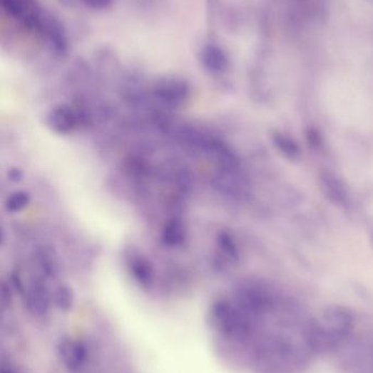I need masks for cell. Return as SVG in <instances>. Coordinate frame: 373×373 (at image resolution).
I'll return each mask as SVG.
<instances>
[{
    "label": "cell",
    "instance_id": "7a4b0ae2",
    "mask_svg": "<svg viewBox=\"0 0 373 373\" xmlns=\"http://www.w3.org/2000/svg\"><path fill=\"white\" fill-rule=\"evenodd\" d=\"M153 94L155 100L168 107L183 105L190 96V87L184 80L178 78H165L155 84Z\"/></svg>",
    "mask_w": 373,
    "mask_h": 373
},
{
    "label": "cell",
    "instance_id": "4fadbf2b",
    "mask_svg": "<svg viewBox=\"0 0 373 373\" xmlns=\"http://www.w3.org/2000/svg\"><path fill=\"white\" fill-rule=\"evenodd\" d=\"M217 245H218L221 252L225 254V257L229 258V259L235 260L237 256H239L237 243L233 241L230 233H219L218 237H217Z\"/></svg>",
    "mask_w": 373,
    "mask_h": 373
},
{
    "label": "cell",
    "instance_id": "5b68a950",
    "mask_svg": "<svg viewBox=\"0 0 373 373\" xmlns=\"http://www.w3.org/2000/svg\"><path fill=\"white\" fill-rule=\"evenodd\" d=\"M24 299L26 310L34 317H43L50 312L53 298L47 287L40 280H34L26 287Z\"/></svg>",
    "mask_w": 373,
    "mask_h": 373
},
{
    "label": "cell",
    "instance_id": "ba28073f",
    "mask_svg": "<svg viewBox=\"0 0 373 373\" xmlns=\"http://www.w3.org/2000/svg\"><path fill=\"white\" fill-rule=\"evenodd\" d=\"M188 239V229L181 219H169L161 231V241L170 248L181 247Z\"/></svg>",
    "mask_w": 373,
    "mask_h": 373
},
{
    "label": "cell",
    "instance_id": "5bb4252c",
    "mask_svg": "<svg viewBox=\"0 0 373 373\" xmlns=\"http://www.w3.org/2000/svg\"><path fill=\"white\" fill-rule=\"evenodd\" d=\"M22 178V174L21 172L19 171V169H11L9 173V179L12 180V182H19L20 179Z\"/></svg>",
    "mask_w": 373,
    "mask_h": 373
},
{
    "label": "cell",
    "instance_id": "8fae6325",
    "mask_svg": "<svg viewBox=\"0 0 373 373\" xmlns=\"http://www.w3.org/2000/svg\"><path fill=\"white\" fill-rule=\"evenodd\" d=\"M272 141L284 155L290 159H296L299 155V147L292 139L284 133L275 132L272 135Z\"/></svg>",
    "mask_w": 373,
    "mask_h": 373
},
{
    "label": "cell",
    "instance_id": "8992f818",
    "mask_svg": "<svg viewBox=\"0 0 373 373\" xmlns=\"http://www.w3.org/2000/svg\"><path fill=\"white\" fill-rule=\"evenodd\" d=\"M323 194L335 206L347 208L350 206V194L343 180L332 173H323L320 177Z\"/></svg>",
    "mask_w": 373,
    "mask_h": 373
},
{
    "label": "cell",
    "instance_id": "9c48e42d",
    "mask_svg": "<svg viewBox=\"0 0 373 373\" xmlns=\"http://www.w3.org/2000/svg\"><path fill=\"white\" fill-rule=\"evenodd\" d=\"M202 63L207 70L213 73H221L225 71L228 61L225 53L216 46H206L202 51Z\"/></svg>",
    "mask_w": 373,
    "mask_h": 373
},
{
    "label": "cell",
    "instance_id": "2e32d148",
    "mask_svg": "<svg viewBox=\"0 0 373 373\" xmlns=\"http://www.w3.org/2000/svg\"><path fill=\"white\" fill-rule=\"evenodd\" d=\"M372 241H373V238H372Z\"/></svg>",
    "mask_w": 373,
    "mask_h": 373
},
{
    "label": "cell",
    "instance_id": "7c38bea8",
    "mask_svg": "<svg viewBox=\"0 0 373 373\" xmlns=\"http://www.w3.org/2000/svg\"><path fill=\"white\" fill-rule=\"evenodd\" d=\"M31 202L30 194L26 191H16L6 200V210L10 213H19L28 208Z\"/></svg>",
    "mask_w": 373,
    "mask_h": 373
},
{
    "label": "cell",
    "instance_id": "52a82bcc",
    "mask_svg": "<svg viewBox=\"0 0 373 373\" xmlns=\"http://www.w3.org/2000/svg\"><path fill=\"white\" fill-rule=\"evenodd\" d=\"M127 268L135 282L143 288L149 290L155 282V270L153 264L141 254L134 253L127 260Z\"/></svg>",
    "mask_w": 373,
    "mask_h": 373
},
{
    "label": "cell",
    "instance_id": "3957f363",
    "mask_svg": "<svg viewBox=\"0 0 373 373\" xmlns=\"http://www.w3.org/2000/svg\"><path fill=\"white\" fill-rule=\"evenodd\" d=\"M85 117L79 108L68 104H58L48 112L46 116L47 126L58 135H71L83 122Z\"/></svg>",
    "mask_w": 373,
    "mask_h": 373
},
{
    "label": "cell",
    "instance_id": "277c9868",
    "mask_svg": "<svg viewBox=\"0 0 373 373\" xmlns=\"http://www.w3.org/2000/svg\"><path fill=\"white\" fill-rule=\"evenodd\" d=\"M58 356L63 367L71 373H78L85 368L88 360L86 346L73 338H63L58 344Z\"/></svg>",
    "mask_w": 373,
    "mask_h": 373
},
{
    "label": "cell",
    "instance_id": "9a60e30c",
    "mask_svg": "<svg viewBox=\"0 0 373 373\" xmlns=\"http://www.w3.org/2000/svg\"><path fill=\"white\" fill-rule=\"evenodd\" d=\"M1 373H14V371L10 370V369L5 368L4 367L3 369H1Z\"/></svg>",
    "mask_w": 373,
    "mask_h": 373
},
{
    "label": "cell",
    "instance_id": "30bf717a",
    "mask_svg": "<svg viewBox=\"0 0 373 373\" xmlns=\"http://www.w3.org/2000/svg\"><path fill=\"white\" fill-rule=\"evenodd\" d=\"M53 298H54L57 308L63 311V312H68L73 308L75 297H73L71 287L66 286V285H61V286L57 287Z\"/></svg>",
    "mask_w": 373,
    "mask_h": 373
},
{
    "label": "cell",
    "instance_id": "6da1fadb",
    "mask_svg": "<svg viewBox=\"0 0 373 373\" xmlns=\"http://www.w3.org/2000/svg\"><path fill=\"white\" fill-rule=\"evenodd\" d=\"M354 327V315L344 307H329L319 317H311V343L315 354H327L347 345Z\"/></svg>",
    "mask_w": 373,
    "mask_h": 373
}]
</instances>
